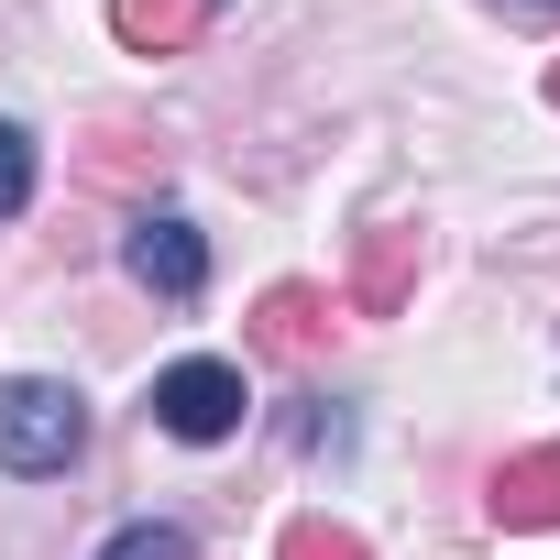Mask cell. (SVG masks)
<instances>
[{
	"label": "cell",
	"mask_w": 560,
	"mask_h": 560,
	"mask_svg": "<svg viewBox=\"0 0 560 560\" xmlns=\"http://www.w3.org/2000/svg\"><path fill=\"white\" fill-rule=\"evenodd\" d=\"M154 418H165L176 440H231V429H242V363H176V374L154 385Z\"/></svg>",
	"instance_id": "cell-2"
},
{
	"label": "cell",
	"mask_w": 560,
	"mask_h": 560,
	"mask_svg": "<svg viewBox=\"0 0 560 560\" xmlns=\"http://www.w3.org/2000/svg\"><path fill=\"white\" fill-rule=\"evenodd\" d=\"M341 341V308L319 298V287H264L253 298V352H275V363H319Z\"/></svg>",
	"instance_id": "cell-4"
},
{
	"label": "cell",
	"mask_w": 560,
	"mask_h": 560,
	"mask_svg": "<svg viewBox=\"0 0 560 560\" xmlns=\"http://www.w3.org/2000/svg\"><path fill=\"white\" fill-rule=\"evenodd\" d=\"M78 440H89L78 385H56V374H12V385H0V462H12V472H67Z\"/></svg>",
	"instance_id": "cell-1"
},
{
	"label": "cell",
	"mask_w": 560,
	"mask_h": 560,
	"mask_svg": "<svg viewBox=\"0 0 560 560\" xmlns=\"http://www.w3.org/2000/svg\"><path fill=\"white\" fill-rule=\"evenodd\" d=\"M483 516L494 527H516V538H538V527H560V440H538V451H516L494 483H483Z\"/></svg>",
	"instance_id": "cell-5"
},
{
	"label": "cell",
	"mask_w": 560,
	"mask_h": 560,
	"mask_svg": "<svg viewBox=\"0 0 560 560\" xmlns=\"http://www.w3.org/2000/svg\"><path fill=\"white\" fill-rule=\"evenodd\" d=\"M89 165H100V176H165V143H143V132H100Z\"/></svg>",
	"instance_id": "cell-10"
},
{
	"label": "cell",
	"mask_w": 560,
	"mask_h": 560,
	"mask_svg": "<svg viewBox=\"0 0 560 560\" xmlns=\"http://www.w3.org/2000/svg\"><path fill=\"white\" fill-rule=\"evenodd\" d=\"M100 560H187V538H176V527H154V516H143V527H121V538H110V549H100Z\"/></svg>",
	"instance_id": "cell-11"
},
{
	"label": "cell",
	"mask_w": 560,
	"mask_h": 560,
	"mask_svg": "<svg viewBox=\"0 0 560 560\" xmlns=\"http://www.w3.org/2000/svg\"><path fill=\"white\" fill-rule=\"evenodd\" d=\"M121 264L143 275L154 298H198V287H209V242H198V220H176V209H143L132 242H121Z\"/></svg>",
	"instance_id": "cell-3"
},
{
	"label": "cell",
	"mask_w": 560,
	"mask_h": 560,
	"mask_svg": "<svg viewBox=\"0 0 560 560\" xmlns=\"http://www.w3.org/2000/svg\"><path fill=\"white\" fill-rule=\"evenodd\" d=\"M407 298H418V231L407 220H374L363 253H352V308L363 319H396Z\"/></svg>",
	"instance_id": "cell-6"
},
{
	"label": "cell",
	"mask_w": 560,
	"mask_h": 560,
	"mask_svg": "<svg viewBox=\"0 0 560 560\" xmlns=\"http://www.w3.org/2000/svg\"><path fill=\"white\" fill-rule=\"evenodd\" d=\"M198 23H209V0H110V34L132 56H187Z\"/></svg>",
	"instance_id": "cell-7"
},
{
	"label": "cell",
	"mask_w": 560,
	"mask_h": 560,
	"mask_svg": "<svg viewBox=\"0 0 560 560\" xmlns=\"http://www.w3.org/2000/svg\"><path fill=\"white\" fill-rule=\"evenodd\" d=\"M275 560H363V538H352V527H330V516H298Z\"/></svg>",
	"instance_id": "cell-9"
},
{
	"label": "cell",
	"mask_w": 560,
	"mask_h": 560,
	"mask_svg": "<svg viewBox=\"0 0 560 560\" xmlns=\"http://www.w3.org/2000/svg\"><path fill=\"white\" fill-rule=\"evenodd\" d=\"M23 198H34V132L0 121V220H23Z\"/></svg>",
	"instance_id": "cell-8"
},
{
	"label": "cell",
	"mask_w": 560,
	"mask_h": 560,
	"mask_svg": "<svg viewBox=\"0 0 560 560\" xmlns=\"http://www.w3.org/2000/svg\"><path fill=\"white\" fill-rule=\"evenodd\" d=\"M549 110H560V67H549Z\"/></svg>",
	"instance_id": "cell-12"
}]
</instances>
